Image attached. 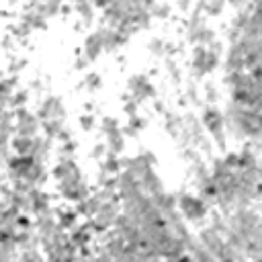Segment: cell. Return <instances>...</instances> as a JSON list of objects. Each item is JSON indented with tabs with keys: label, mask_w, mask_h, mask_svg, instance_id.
Here are the masks:
<instances>
[{
	"label": "cell",
	"mask_w": 262,
	"mask_h": 262,
	"mask_svg": "<svg viewBox=\"0 0 262 262\" xmlns=\"http://www.w3.org/2000/svg\"><path fill=\"white\" fill-rule=\"evenodd\" d=\"M129 88H131L135 100H143V98L151 96V84L145 76H135L133 80H129Z\"/></svg>",
	"instance_id": "cell-1"
}]
</instances>
